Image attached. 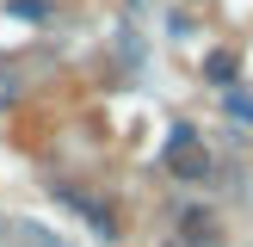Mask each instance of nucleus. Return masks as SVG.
I'll list each match as a JSON object with an SVG mask.
<instances>
[{"label": "nucleus", "mask_w": 253, "mask_h": 247, "mask_svg": "<svg viewBox=\"0 0 253 247\" xmlns=\"http://www.w3.org/2000/svg\"><path fill=\"white\" fill-rule=\"evenodd\" d=\"M167 173H173V179H185V185H204L210 173H216V161L204 155V142H198L185 124L173 130V142H167Z\"/></svg>", "instance_id": "f257e3e1"}, {"label": "nucleus", "mask_w": 253, "mask_h": 247, "mask_svg": "<svg viewBox=\"0 0 253 247\" xmlns=\"http://www.w3.org/2000/svg\"><path fill=\"white\" fill-rule=\"evenodd\" d=\"M62 198H68V204L81 210L86 222H93V235H99V241H111V235H118V216H111V210L99 204V198H86V192H62Z\"/></svg>", "instance_id": "f03ea898"}, {"label": "nucleus", "mask_w": 253, "mask_h": 247, "mask_svg": "<svg viewBox=\"0 0 253 247\" xmlns=\"http://www.w3.org/2000/svg\"><path fill=\"white\" fill-rule=\"evenodd\" d=\"M12 99H19V68H12V62H0V111H6Z\"/></svg>", "instance_id": "7ed1b4c3"}, {"label": "nucleus", "mask_w": 253, "mask_h": 247, "mask_svg": "<svg viewBox=\"0 0 253 247\" xmlns=\"http://www.w3.org/2000/svg\"><path fill=\"white\" fill-rule=\"evenodd\" d=\"M204 74H210V81H235V56H229V49H216V56L204 62Z\"/></svg>", "instance_id": "20e7f679"}, {"label": "nucleus", "mask_w": 253, "mask_h": 247, "mask_svg": "<svg viewBox=\"0 0 253 247\" xmlns=\"http://www.w3.org/2000/svg\"><path fill=\"white\" fill-rule=\"evenodd\" d=\"M12 12H19V19H31V25H37V19H43L49 6H43V0H12Z\"/></svg>", "instance_id": "39448f33"}]
</instances>
